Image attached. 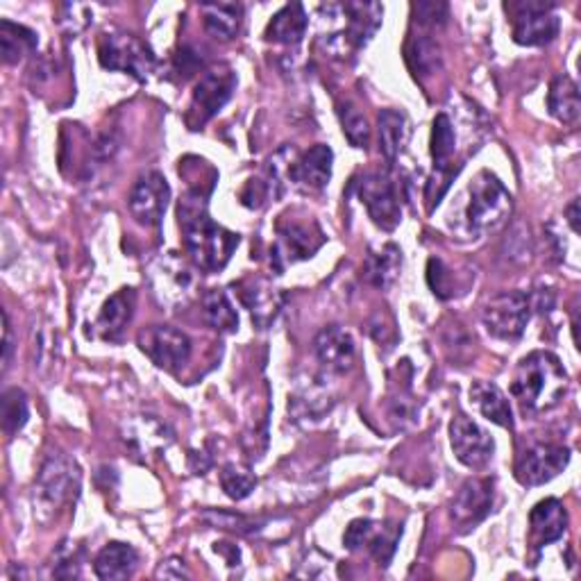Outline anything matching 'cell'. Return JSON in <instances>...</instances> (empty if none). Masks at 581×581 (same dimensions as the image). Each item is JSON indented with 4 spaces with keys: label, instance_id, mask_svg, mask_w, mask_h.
I'll use <instances>...</instances> for the list:
<instances>
[{
    "label": "cell",
    "instance_id": "obj_1",
    "mask_svg": "<svg viewBox=\"0 0 581 581\" xmlns=\"http://www.w3.org/2000/svg\"><path fill=\"white\" fill-rule=\"evenodd\" d=\"M185 248L193 264L205 273H218L227 266L232 252L239 248V235L212 221L205 195L189 193L178 208Z\"/></svg>",
    "mask_w": 581,
    "mask_h": 581
},
{
    "label": "cell",
    "instance_id": "obj_2",
    "mask_svg": "<svg viewBox=\"0 0 581 581\" xmlns=\"http://www.w3.org/2000/svg\"><path fill=\"white\" fill-rule=\"evenodd\" d=\"M568 387V372L559 357L536 351L515 366L511 393L525 414H545L559 406Z\"/></svg>",
    "mask_w": 581,
    "mask_h": 581
},
{
    "label": "cell",
    "instance_id": "obj_3",
    "mask_svg": "<svg viewBox=\"0 0 581 581\" xmlns=\"http://www.w3.org/2000/svg\"><path fill=\"white\" fill-rule=\"evenodd\" d=\"M82 473L78 463L67 454H50L37 473L33 502L35 515L44 522L64 511L80 496Z\"/></svg>",
    "mask_w": 581,
    "mask_h": 581
},
{
    "label": "cell",
    "instance_id": "obj_4",
    "mask_svg": "<svg viewBox=\"0 0 581 581\" xmlns=\"http://www.w3.org/2000/svg\"><path fill=\"white\" fill-rule=\"evenodd\" d=\"M466 205H463V223L475 237L488 235L502 227L513 210L509 189L490 170H479L466 189Z\"/></svg>",
    "mask_w": 581,
    "mask_h": 581
},
{
    "label": "cell",
    "instance_id": "obj_5",
    "mask_svg": "<svg viewBox=\"0 0 581 581\" xmlns=\"http://www.w3.org/2000/svg\"><path fill=\"white\" fill-rule=\"evenodd\" d=\"M325 235L313 216L284 214L275 227V246L271 250L273 266L282 273L286 266L313 257L323 248Z\"/></svg>",
    "mask_w": 581,
    "mask_h": 581
},
{
    "label": "cell",
    "instance_id": "obj_6",
    "mask_svg": "<svg viewBox=\"0 0 581 581\" xmlns=\"http://www.w3.org/2000/svg\"><path fill=\"white\" fill-rule=\"evenodd\" d=\"M98 60L103 69L130 73L141 82L149 80L157 67L153 50L128 33H105L98 42Z\"/></svg>",
    "mask_w": 581,
    "mask_h": 581
},
{
    "label": "cell",
    "instance_id": "obj_7",
    "mask_svg": "<svg viewBox=\"0 0 581 581\" xmlns=\"http://www.w3.org/2000/svg\"><path fill=\"white\" fill-rule=\"evenodd\" d=\"M339 14L343 19L341 31L328 39L332 52L345 57L361 50L380 31L384 8L380 3H343L339 5Z\"/></svg>",
    "mask_w": 581,
    "mask_h": 581
},
{
    "label": "cell",
    "instance_id": "obj_8",
    "mask_svg": "<svg viewBox=\"0 0 581 581\" xmlns=\"http://www.w3.org/2000/svg\"><path fill=\"white\" fill-rule=\"evenodd\" d=\"M237 90V73L229 67H216L205 71L193 86L191 105L187 111V123L191 130H198L212 121L214 116L225 107V103L232 98Z\"/></svg>",
    "mask_w": 581,
    "mask_h": 581
},
{
    "label": "cell",
    "instance_id": "obj_9",
    "mask_svg": "<svg viewBox=\"0 0 581 581\" xmlns=\"http://www.w3.org/2000/svg\"><path fill=\"white\" fill-rule=\"evenodd\" d=\"M532 316V303L522 290H502L484 305L482 323L490 336L500 341H515L525 334Z\"/></svg>",
    "mask_w": 581,
    "mask_h": 581
},
{
    "label": "cell",
    "instance_id": "obj_10",
    "mask_svg": "<svg viewBox=\"0 0 581 581\" xmlns=\"http://www.w3.org/2000/svg\"><path fill=\"white\" fill-rule=\"evenodd\" d=\"M151 284L157 300L170 311H178L180 307H185L191 300L195 288L191 269L176 252H166L153 261Z\"/></svg>",
    "mask_w": 581,
    "mask_h": 581
},
{
    "label": "cell",
    "instance_id": "obj_11",
    "mask_svg": "<svg viewBox=\"0 0 581 581\" xmlns=\"http://www.w3.org/2000/svg\"><path fill=\"white\" fill-rule=\"evenodd\" d=\"M357 195L377 227H382L384 232H393L400 225L402 208L389 173L382 170L366 173V176L357 182Z\"/></svg>",
    "mask_w": 581,
    "mask_h": 581
},
{
    "label": "cell",
    "instance_id": "obj_12",
    "mask_svg": "<svg viewBox=\"0 0 581 581\" xmlns=\"http://www.w3.org/2000/svg\"><path fill=\"white\" fill-rule=\"evenodd\" d=\"M570 461V450L561 443L536 441L515 459V479L522 486H541L555 479Z\"/></svg>",
    "mask_w": 581,
    "mask_h": 581
},
{
    "label": "cell",
    "instance_id": "obj_13",
    "mask_svg": "<svg viewBox=\"0 0 581 581\" xmlns=\"http://www.w3.org/2000/svg\"><path fill=\"white\" fill-rule=\"evenodd\" d=\"M141 353L168 372H178L191 357V341L185 332L170 325H151L139 332Z\"/></svg>",
    "mask_w": 581,
    "mask_h": 581
},
{
    "label": "cell",
    "instance_id": "obj_14",
    "mask_svg": "<svg viewBox=\"0 0 581 581\" xmlns=\"http://www.w3.org/2000/svg\"><path fill=\"white\" fill-rule=\"evenodd\" d=\"M170 187L159 170H149L134 182L128 208L132 218L143 227H159L162 218L168 210Z\"/></svg>",
    "mask_w": 581,
    "mask_h": 581
},
{
    "label": "cell",
    "instance_id": "obj_15",
    "mask_svg": "<svg viewBox=\"0 0 581 581\" xmlns=\"http://www.w3.org/2000/svg\"><path fill=\"white\" fill-rule=\"evenodd\" d=\"M450 441L456 459L473 471L484 469L496 454V441L471 416L456 414L450 423Z\"/></svg>",
    "mask_w": 581,
    "mask_h": 581
},
{
    "label": "cell",
    "instance_id": "obj_16",
    "mask_svg": "<svg viewBox=\"0 0 581 581\" xmlns=\"http://www.w3.org/2000/svg\"><path fill=\"white\" fill-rule=\"evenodd\" d=\"M332 162H334V153L330 145L316 143L313 149L296 157L294 153H290V159L286 162V178L290 185L305 193H318L330 185Z\"/></svg>",
    "mask_w": 581,
    "mask_h": 581
},
{
    "label": "cell",
    "instance_id": "obj_17",
    "mask_svg": "<svg viewBox=\"0 0 581 581\" xmlns=\"http://www.w3.org/2000/svg\"><path fill=\"white\" fill-rule=\"evenodd\" d=\"M513 39L520 46H545L559 35V16L552 3H520L513 8Z\"/></svg>",
    "mask_w": 581,
    "mask_h": 581
},
{
    "label": "cell",
    "instance_id": "obj_18",
    "mask_svg": "<svg viewBox=\"0 0 581 581\" xmlns=\"http://www.w3.org/2000/svg\"><path fill=\"white\" fill-rule=\"evenodd\" d=\"M400 536H402V527L389 530L382 525V522L359 518V520H353L351 527L345 530L343 545L347 549L366 547L370 555L380 561V566H389Z\"/></svg>",
    "mask_w": 581,
    "mask_h": 581
},
{
    "label": "cell",
    "instance_id": "obj_19",
    "mask_svg": "<svg viewBox=\"0 0 581 581\" xmlns=\"http://www.w3.org/2000/svg\"><path fill=\"white\" fill-rule=\"evenodd\" d=\"M313 353L328 375H343L355 366L357 347L351 332L330 325L313 339Z\"/></svg>",
    "mask_w": 581,
    "mask_h": 581
},
{
    "label": "cell",
    "instance_id": "obj_20",
    "mask_svg": "<svg viewBox=\"0 0 581 581\" xmlns=\"http://www.w3.org/2000/svg\"><path fill=\"white\" fill-rule=\"evenodd\" d=\"M239 298L244 307L250 311L252 323L259 330H266L275 323V318L282 309L280 290L266 277H248L237 284Z\"/></svg>",
    "mask_w": 581,
    "mask_h": 581
},
{
    "label": "cell",
    "instance_id": "obj_21",
    "mask_svg": "<svg viewBox=\"0 0 581 581\" xmlns=\"http://www.w3.org/2000/svg\"><path fill=\"white\" fill-rule=\"evenodd\" d=\"M493 507V479H469L459 488L452 500L450 513L459 527L469 530L482 522Z\"/></svg>",
    "mask_w": 581,
    "mask_h": 581
},
{
    "label": "cell",
    "instance_id": "obj_22",
    "mask_svg": "<svg viewBox=\"0 0 581 581\" xmlns=\"http://www.w3.org/2000/svg\"><path fill=\"white\" fill-rule=\"evenodd\" d=\"M134 307H137V290L132 286L116 290L98 313L96 330L100 339L109 343L121 341L126 328L130 325L132 316H134Z\"/></svg>",
    "mask_w": 581,
    "mask_h": 581
},
{
    "label": "cell",
    "instance_id": "obj_23",
    "mask_svg": "<svg viewBox=\"0 0 581 581\" xmlns=\"http://www.w3.org/2000/svg\"><path fill=\"white\" fill-rule=\"evenodd\" d=\"M530 527L536 547H545L564 538L568 530V511L564 502L557 498L541 500L530 513Z\"/></svg>",
    "mask_w": 581,
    "mask_h": 581
},
{
    "label": "cell",
    "instance_id": "obj_24",
    "mask_svg": "<svg viewBox=\"0 0 581 581\" xmlns=\"http://www.w3.org/2000/svg\"><path fill=\"white\" fill-rule=\"evenodd\" d=\"M123 441L134 450V454H141L145 459L149 454L166 450L173 441V434L155 416H139L126 423Z\"/></svg>",
    "mask_w": 581,
    "mask_h": 581
},
{
    "label": "cell",
    "instance_id": "obj_25",
    "mask_svg": "<svg viewBox=\"0 0 581 581\" xmlns=\"http://www.w3.org/2000/svg\"><path fill=\"white\" fill-rule=\"evenodd\" d=\"M402 271V250L395 244H384L370 248L364 266H361V277L375 286V288H391Z\"/></svg>",
    "mask_w": 581,
    "mask_h": 581
},
{
    "label": "cell",
    "instance_id": "obj_26",
    "mask_svg": "<svg viewBox=\"0 0 581 581\" xmlns=\"http://www.w3.org/2000/svg\"><path fill=\"white\" fill-rule=\"evenodd\" d=\"M139 566V552L130 543H107L94 561V570L105 581H119L134 574Z\"/></svg>",
    "mask_w": 581,
    "mask_h": 581
},
{
    "label": "cell",
    "instance_id": "obj_27",
    "mask_svg": "<svg viewBox=\"0 0 581 581\" xmlns=\"http://www.w3.org/2000/svg\"><path fill=\"white\" fill-rule=\"evenodd\" d=\"M377 126H380V151L387 157V162H395L404 145L410 143L412 137V126L410 119L398 109H382L377 116Z\"/></svg>",
    "mask_w": 581,
    "mask_h": 581
},
{
    "label": "cell",
    "instance_id": "obj_28",
    "mask_svg": "<svg viewBox=\"0 0 581 581\" xmlns=\"http://www.w3.org/2000/svg\"><path fill=\"white\" fill-rule=\"evenodd\" d=\"M200 14L208 33L221 42L235 39L241 31L244 5L239 3H202Z\"/></svg>",
    "mask_w": 581,
    "mask_h": 581
},
{
    "label": "cell",
    "instance_id": "obj_29",
    "mask_svg": "<svg viewBox=\"0 0 581 581\" xmlns=\"http://www.w3.org/2000/svg\"><path fill=\"white\" fill-rule=\"evenodd\" d=\"M471 400L473 404L479 410V414L484 418H488L490 423H496L500 427L511 429L513 427V412H511V404L507 400V395L502 393V389L493 382H475L471 387Z\"/></svg>",
    "mask_w": 581,
    "mask_h": 581
},
{
    "label": "cell",
    "instance_id": "obj_30",
    "mask_svg": "<svg viewBox=\"0 0 581 581\" xmlns=\"http://www.w3.org/2000/svg\"><path fill=\"white\" fill-rule=\"evenodd\" d=\"M307 12L300 3L284 5L273 21L266 27V39L273 44H284V46H296L303 42L307 33Z\"/></svg>",
    "mask_w": 581,
    "mask_h": 581
},
{
    "label": "cell",
    "instance_id": "obj_31",
    "mask_svg": "<svg viewBox=\"0 0 581 581\" xmlns=\"http://www.w3.org/2000/svg\"><path fill=\"white\" fill-rule=\"evenodd\" d=\"M547 107L549 114L564 126H572L579 114H581V103H579V86L572 78L568 75H557L549 84L547 94Z\"/></svg>",
    "mask_w": 581,
    "mask_h": 581
},
{
    "label": "cell",
    "instance_id": "obj_32",
    "mask_svg": "<svg viewBox=\"0 0 581 581\" xmlns=\"http://www.w3.org/2000/svg\"><path fill=\"white\" fill-rule=\"evenodd\" d=\"M200 311H202V318H205V323L221 332V334H232L239 330V313L235 309V305L229 303L227 294L221 288H210L202 294L200 298Z\"/></svg>",
    "mask_w": 581,
    "mask_h": 581
},
{
    "label": "cell",
    "instance_id": "obj_33",
    "mask_svg": "<svg viewBox=\"0 0 581 581\" xmlns=\"http://www.w3.org/2000/svg\"><path fill=\"white\" fill-rule=\"evenodd\" d=\"M39 39L31 27L12 23L8 19L0 21V52H3L5 64H16L23 60V55L33 52Z\"/></svg>",
    "mask_w": 581,
    "mask_h": 581
},
{
    "label": "cell",
    "instance_id": "obj_34",
    "mask_svg": "<svg viewBox=\"0 0 581 581\" xmlns=\"http://www.w3.org/2000/svg\"><path fill=\"white\" fill-rule=\"evenodd\" d=\"M404 57L416 78H429L441 69V48L429 37H412L406 42Z\"/></svg>",
    "mask_w": 581,
    "mask_h": 581
},
{
    "label": "cell",
    "instance_id": "obj_35",
    "mask_svg": "<svg viewBox=\"0 0 581 581\" xmlns=\"http://www.w3.org/2000/svg\"><path fill=\"white\" fill-rule=\"evenodd\" d=\"M27 416H31V410H27V395L21 389H8L0 398V418H3V429L8 436H14L21 431L27 423Z\"/></svg>",
    "mask_w": 581,
    "mask_h": 581
},
{
    "label": "cell",
    "instance_id": "obj_36",
    "mask_svg": "<svg viewBox=\"0 0 581 581\" xmlns=\"http://www.w3.org/2000/svg\"><path fill=\"white\" fill-rule=\"evenodd\" d=\"M389 400H391V402H389V404H391L389 416H391V420L395 423V427L404 429V427L414 425V420L418 418V406H416V402H414V393H412L410 380H406V382L400 380V382L393 387V393H391Z\"/></svg>",
    "mask_w": 581,
    "mask_h": 581
},
{
    "label": "cell",
    "instance_id": "obj_37",
    "mask_svg": "<svg viewBox=\"0 0 581 581\" xmlns=\"http://www.w3.org/2000/svg\"><path fill=\"white\" fill-rule=\"evenodd\" d=\"M339 119H341L343 134L347 137V141H351L355 149H368L370 128H368L366 116L353 103L339 105Z\"/></svg>",
    "mask_w": 581,
    "mask_h": 581
},
{
    "label": "cell",
    "instance_id": "obj_38",
    "mask_svg": "<svg viewBox=\"0 0 581 581\" xmlns=\"http://www.w3.org/2000/svg\"><path fill=\"white\" fill-rule=\"evenodd\" d=\"M427 284L431 288V294L439 300H452L459 288L452 269L446 266L443 259H436V257L427 261Z\"/></svg>",
    "mask_w": 581,
    "mask_h": 581
},
{
    "label": "cell",
    "instance_id": "obj_39",
    "mask_svg": "<svg viewBox=\"0 0 581 581\" xmlns=\"http://www.w3.org/2000/svg\"><path fill=\"white\" fill-rule=\"evenodd\" d=\"M221 486L227 493V498L246 500L257 486V477L248 469L237 466V463H229V466H225L221 473Z\"/></svg>",
    "mask_w": 581,
    "mask_h": 581
},
{
    "label": "cell",
    "instance_id": "obj_40",
    "mask_svg": "<svg viewBox=\"0 0 581 581\" xmlns=\"http://www.w3.org/2000/svg\"><path fill=\"white\" fill-rule=\"evenodd\" d=\"M412 10H414V21L423 27H441L448 21L446 3H418Z\"/></svg>",
    "mask_w": 581,
    "mask_h": 581
},
{
    "label": "cell",
    "instance_id": "obj_41",
    "mask_svg": "<svg viewBox=\"0 0 581 581\" xmlns=\"http://www.w3.org/2000/svg\"><path fill=\"white\" fill-rule=\"evenodd\" d=\"M208 520H212L216 527H223V530H235V532H241V534H250L257 527V522L244 518V515H235V513H216V511H208L205 513Z\"/></svg>",
    "mask_w": 581,
    "mask_h": 581
},
{
    "label": "cell",
    "instance_id": "obj_42",
    "mask_svg": "<svg viewBox=\"0 0 581 581\" xmlns=\"http://www.w3.org/2000/svg\"><path fill=\"white\" fill-rule=\"evenodd\" d=\"M155 577H164V579H182L187 577V568L180 559H168L159 566V570L155 572Z\"/></svg>",
    "mask_w": 581,
    "mask_h": 581
},
{
    "label": "cell",
    "instance_id": "obj_43",
    "mask_svg": "<svg viewBox=\"0 0 581 581\" xmlns=\"http://www.w3.org/2000/svg\"><path fill=\"white\" fill-rule=\"evenodd\" d=\"M3 321H5V339H3V364L5 368L10 366V359H12V351H14V345H12V325H10V316L8 311H3Z\"/></svg>",
    "mask_w": 581,
    "mask_h": 581
},
{
    "label": "cell",
    "instance_id": "obj_44",
    "mask_svg": "<svg viewBox=\"0 0 581 581\" xmlns=\"http://www.w3.org/2000/svg\"><path fill=\"white\" fill-rule=\"evenodd\" d=\"M566 216H568V223L572 227V232H579V198H574L568 210H566Z\"/></svg>",
    "mask_w": 581,
    "mask_h": 581
}]
</instances>
